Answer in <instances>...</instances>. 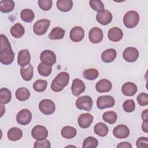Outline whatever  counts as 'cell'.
<instances>
[{
  "instance_id": "7c38bea8",
  "label": "cell",
  "mask_w": 148,
  "mask_h": 148,
  "mask_svg": "<svg viewBox=\"0 0 148 148\" xmlns=\"http://www.w3.org/2000/svg\"><path fill=\"white\" fill-rule=\"evenodd\" d=\"M103 32L101 29L98 27H93L88 33V38L91 42L93 43H99L103 39Z\"/></svg>"
},
{
  "instance_id": "83f0119b",
  "label": "cell",
  "mask_w": 148,
  "mask_h": 148,
  "mask_svg": "<svg viewBox=\"0 0 148 148\" xmlns=\"http://www.w3.org/2000/svg\"><path fill=\"white\" fill-rule=\"evenodd\" d=\"M94 131L95 134H96L98 136L103 137L108 134L109 128L105 123L99 122L95 125L94 127Z\"/></svg>"
},
{
  "instance_id": "6da1fadb",
  "label": "cell",
  "mask_w": 148,
  "mask_h": 148,
  "mask_svg": "<svg viewBox=\"0 0 148 148\" xmlns=\"http://www.w3.org/2000/svg\"><path fill=\"white\" fill-rule=\"evenodd\" d=\"M0 38V61L3 65L11 64L14 59V53L12 49L11 45L8 38L5 35L1 34Z\"/></svg>"
},
{
  "instance_id": "7dc6e473",
  "label": "cell",
  "mask_w": 148,
  "mask_h": 148,
  "mask_svg": "<svg viewBox=\"0 0 148 148\" xmlns=\"http://www.w3.org/2000/svg\"><path fill=\"white\" fill-rule=\"evenodd\" d=\"M147 124H148L147 121H143L142 125V128L143 131L146 133L147 132Z\"/></svg>"
},
{
  "instance_id": "e0dca14e",
  "label": "cell",
  "mask_w": 148,
  "mask_h": 148,
  "mask_svg": "<svg viewBox=\"0 0 148 148\" xmlns=\"http://www.w3.org/2000/svg\"><path fill=\"white\" fill-rule=\"evenodd\" d=\"M31 61V55L29 51L23 49L18 52L17 56V63L21 66H25L29 64Z\"/></svg>"
},
{
  "instance_id": "cb8c5ba5",
  "label": "cell",
  "mask_w": 148,
  "mask_h": 148,
  "mask_svg": "<svg viewBox=\"0 0 148 148\" xmlns=\"http://www.w3.org/2000/svg\"><path fill=\"white\" fill-rule=\"evenodd\" d=\"M8 138L12 141H17L21 139L23 136L21 130L17 127H12L9 130L7 133Z\"/></svg>"
},
{
  "instance_id": "44dd1931",
  "label": "cell",
  "mask_w": 148,
  "mask_h": 148,
  "mask_svg": "<svg viewBox=\"0 0 148 148\" xmlns=\"http://www.w3.org/2000/svg\"><path fill=\"white\" fill-rule=\"evenodd\" d=\"M123 36V31L118 27H113L110 28L108 34L109 39L112 42L120 41Z\"/></svg>"
},
{
  "instance_id": "f35d334b",
  "label": "cell",
  "mask_w": 148,
  "mask_h": 148,
  "mask_svg": "<svg viewBox=\"0 0 148 148\" xmlns=\"http://www.w3.org/2000/svg\"><path fill=\"white\" fill-rule=\"evenodd\" d=\"M89 4L91 8L98 12L104 10L103 3L100 0H91L89 1Z\"/></svg>"
},
{
  "instance_id": "277c9868",
  "label": "cell",
  "mask_w": 148,
  "mask_h": 148,
  "mask_svg": "<svg viewBox=\"0 0 148 148\" xmlns=\"http://www.w3.org/2000/svg\"><path fill=\"white\" fill-rule=\"evenodd\" d=\"M50 21L48 19H40L36 21L33 26V31L37 35H42L46 34L49 25Z\"/></svg>"
},
{
  "instance_id": "9c48e42d",
  "label": "cell",
  "mask_w": 148,
  "mask_h": 148,
  "mask_svg": "<svg viewBox=\"0 0 148 148\" xmlns=\"http://www.w3.org/2000/svg\"><path fill=\"white\" fill-rule=\"evenodd\" d=\"M32 136L36 140H43L48 136V131L46 128L43 125H35L31 131Z\"/></svg>"
},
{
  "instance_id": "8d00e7d4",
  "label": "cell",
  "mask_w": 148,
  "mask_h": 148,
  "mask_svg": "<svg viewBox=\"0 0 148 148\" xmlns=\"http://www.w3.org/2000/svg\"><path fill=\"white\" fill-rule=\"evenodd\" d=\"M98 145V140L92 136H88L83 141V148H95Z\"/></svg>"
},
{
  "instance_id": "4316f807",
  "label": "cell",
  "mask_w": 148,
  "mask_h": 148,
  "mask_svg": "<svg viewBox=\"0 0 148 148\" xmlns=\"http://www.w3.org/2000/svg\"><path fill=\"white\" fill-rule=\"evenodd\" d=\"M25 32L24 27L20 23H16L10 28V34L15 38H21Z\"/></svg>"
},
{
  "instance_id": "52a82bcc",
  "label": "cell",
  "mask_w": 148,
  "mask_h": 148,
  "mask_svg": "<svg viewBox=\"0 0 148 148\" xmlns=\"http://www.w3.org/2000/svg\"><path fill=\"white\" fill-rule=\"evenodd\" d=\"M114 99L110 95L99 96L97 101V106L99 109L112 108L114 105Z\"/></svg>"
},
{
  "instance_id": "b9f144b4",
  "label": "cell",
  "mask_w": 148,
  "mask_h": 148,
  "mask_svg": "<svg viewBox=\"0 0 148 148\" xmlns=\"http://www.w3.org/2000/svg\"><path fill=\"white\" fill-rule=\"evenodd\" d=\"M137 101L139 105L146 106L148 105V95L145 92L139 94L137 97Z\"/></svg>"
},
{
  "instance_id": "836d02e7",
  "label": "cell",
  "mask_w": 148,
  "mask_h": 148,
  "mask_svg": "<svg viewBox=\"0 0 148 148\" xmlns=\"http://www.w3.org/2000/svg\"><path fill=\"white\" fill-rule=\"evenodd\" d=\"M102 119L105 122L110 124H113L116 122L117 115L116 113L113 111H108L103 113Z\"/></svg>"
},
{
  "instance_id": "60d3db41",
  "label": "cell",
  "mask_w": 148,
  "mask_h": 148,
  "mask_svg": "<svg viewBox=\"0 0 148 148\" xmlns=\"http://www.w3.org/2000/svg\"><path fill=\"white\" fill-rule=\"evenodd\" d=\"M53 2L51 0H39L38 5L39 8L43 10H49L52 7Z\"/></svg>"
},
{
  "instance_id": "d6a6232c",
  "label": "cell",
  "mask_w": 148,
  "mask_h": 148,
  "mask_svg": "<svg viewBox=\"0 0 148 148\" xmlns=\"http://www.w3.org/2000/svg\"><path fill=\"white\" fill-rule=\"evenodd\" d=\"M20 17L23 21L26 23H31L34 20L35 18V14L32 10L29 9H25L21 12Z\"/></svg>"
},
{
  "instance_id": "3957f363",
  "label": "cell",
  "mask_w": 148,
  "mask_h": 148,
  "mask_svg": "<svg viewBox=\"0 0 148 148\" xmlns=\"http://www.w3.org/2000/svg\"><path fill=\"white\" fill-rule=\"evenodd\" d=\"M139 21V15L136 11L130 10L124 16L123 23L128 28H133L136 27Z\"/></svg>"
},
{
  "instance_id": "ba28073f",
  "label": "cell",
  "mask_w": 148,
  "mask_h": 148,
  "mask_svg": "<svg viewBox=\"0 0 148 148\" xmlns=\"http://www.w3.org/2000/svg\"><path fill=\"white\" fill-rule=\"evenodd\" d=\"M32 119V113L27 109H24L18 112L16 116L17 122L22 125L28 124Z\"/></svg>"
},
{
  "instance_id": "f1b7e54d",
  "label": "cell",
  "mask_w": 148,
  "mask_h": 148,
  "mask_svg": "<svg viewBox=\"0 0 148 148\" xmlns=\"http://www.w3.org/2000/svg\"><path fill=\"white\" fill-rule=\"evenodd\" d=\"M15 95L18 101H25L29 98L30 91L27 88L20 87L16 90Z\"/></svg>"
},
{
  "instance_id": "1f68e13d",
  "label": "cell",
  "mask_w": 148,
  "mask_h": 148,
  "mask_svg": "<svg viewBox=\"0 0 148 148\" xmlns=\"http://www.w3.org/2000/svg\"><path fill=\"white\" fill-rule=\"evenodd\" d=\"M14 8V2L12 0L1 1L0 10L2 13H9L12 12Z\"/></svg>"
},
{
  "instance_id": "5b68a950",
  "label": "cell",
  "mask_w": 148,
  "mask_h": 148,
  "mask_svg": "<svg viewBox=\"0 0 148 148\" xmlns=\"http://www.w3.org/2000/svg\"><path fill=\"white\" fill-rule=\"evenodd\" d=\"M39 108L42 113L49 115L54 112L56 110V106L53 101L49 99H44L39 102Z\"/></svg>"
},
{
  "instance_id": "ab89813d",
  "label": "cell",
  "mask_w": 148,
  "mask_h": 148,
  "mask_svg": "<svg viewBox=\"0 0 148 148\" xmlns=\"http://www.w3.org/2000/svg\"><path fill=\"white\" fill-rule=\"evenodd\" d=\"M123 108L125 112L130 113L134 111L135 109V104L133 99H128L123 104Z\"/></svg>"
},
{
  "instance_id": "2e32d148",
  "label": "cell",
  "mask_w": 148,
  "mask_h": 148,
  "mask_svg": "<svg viewBox=\"0 0 148 148\" xmlns=\"http://www.w3.org/2000/svg\"><path fill=\"white\" fill-rule=\"evenodd\" d=\"M86 90V86L84 82L79 79H75L73 80L71 90L72 94L75 96H79Z\"/></svg>"
},
{
  "instance_id": "603a6c76",
  "label": "cell",
  "mask_w": 148,
  "mask_h": 148,
  "mask_svg": "<svg viewBox=\"0 0 148 148\" xmlns=\"http://www.w3.org/2000/svg\"><path fill=\"white\" fill-rule=\"evenodd\" d=\"M20 74L22 78L25 81H29L32 79L34 75V68L31 64L25 66H21Z\"/></svg>"
},
{
  "instance_id": "7a4b0ae2",
  "label": "cell",
  "mask_w": 148,
  "mask_h": 148,
  "mask_svg": "<svg viewBox=\"0 0 148 148\" xmlns=\"http://www.w3.org/2000/svg\"><path fill=\"white\" fill-rule=\"evenodd\" d=\"M69 75L66 72H61L53 79L51 83V89L54 92H60L66 87L69 82Z\"/></svg>"
},
{
  "instance_id": "ee69618b",
  "label": "cell",
  "mask_w": 148,
  "mask_h": 148,
  "mask_svg": "<svg viewBox=\"0 0 148 148\" xmlns=\"http://www.w3.org/2000/svg\"><path fill=\"white\" fill-rule=\"evenodd\" d=\"M136 147L138 148H147L148 147V139L147 137H140L136 142Z\"/></svg>"
},
{
  "instance_id": "8fae6325",
  "label": "cell",
  "mask_w": 148,
  "mask_h": 148,
  "mask_svg": "<svg viewBox=\"0 0 148 148\" xmlns=\"http://www.w3.org/2000/svg\"><path fill=\"white\" fill-rule=\"evenodd\" d=\"M123 58L127 62H135L139 57L138 50L133 47H129L126 48L123 53Z\"/></svg>"
},
{
  "instance_id": "ac0fdd59",
  "label": "cell",
  "mask_w": 148,
  "mask_h": 148,
  "mask_svg": "<svg viewBox=\"0 0 148 148\" xmlns=\"http://www.w3.org/2000/svg\"><path fill=\"white\" fill-rule=\"evenodd\" d=\"M93 116L88 113H83L78 117L79 125L82 128H88L93 121Z\"/></svg>"
},
{
  "instance_id": "f546056e",
  "label": "cell",
  "mask_w": 148,
  "mask_h": 148,
  "mask_svg": "<svg viewBox=\"0 0 148 148\" xmlns=\"http://www.w3.org/2000/svg\"><path fill=\"white\" fill-rule=\"evenodd\" d=\"M61 134L62 136L65 139H72L76 135L77 131L73 127L65 126L62 128Z\"/></svg>"
},
{
  "instance_id": "8992f818",
  "label": "cell",
  "mask_w": 148,
  "mask_h": 148,
  "mask_svg": "<svg viewBox=\"0 0 148 148\" xmlns=\"http://www.w3.org/2000/svg\"><path fill=\"white\" fill-rule=\"evenodd\" d=\"M76 106L80 110L90 111L92 106V98L88 95L80 97L76 101Z\"/></svg>"
},
{
  "instance_id": "30bf717a",
  "label": "cell",
  "mask_w": 148,
  "mask_h": 148,
  "mask_svg": "<svg viewBox=\"0 0 148 148\" xmlns=\"http://www.w3.org/2000/svg\"><path fill=\"white\" fill-rule=\"evenodd\" d=\"M40 60L42 62L52 66L56 62V56L53 51L45 50L40 53Z\"/></svg>"
},
{
  "instance_id": "ffe728a7",
  "label": "cell",
  "mask_w": 148,
  "mask_h": 148,
  "mask_svg": "<svg viewBox=\"0 0 148 148\" xmlns=\"http://www.w3.org/2000/svg\"><path fill=\"white\" fill-rule=\"evenodd\" d=\"M138 88L135 84L132 82H127L121 87V91L125 96L131 97L134 95L137 92Z\"/></svg>"
},
{
  "instance_id": "f6af8a7d",
  "label": "cell",
  "mask_w": 148,
  "mask_h": 148,
  "mask_svg": "<svg viewBox=\"0 0 148 148\" xmlns=\"http://www.w3.org/2000/svg\"><path fill=\"white\" fill-rule=\"evenodd\" d=\"M117 148H124V147H128V148H132V146L131 145V144L128 142H122L119 143L117 145Z\"/></svg>"
},
{
  "instance_id": "4dcf8cb0",
  "label": "cell",
  "mask_w": 148,
  "mask_h": 148,
  "mask_svg": "<svg viewBox=\"0 0 148 148\" xmlns=\"http://www.w3.org/2000/svg\"><path fill=\"white\" fill-rule=\"evenodd\" d=\"M12 99L10 91L5 87L1 88L0 90V102L1 104L8 103Z\"/></svg>"
},
{
  "instance_id": "7402d4cb",
  "label": "cell",
  "mask_w": 148,
  "mask_h": 148,
  "mask_svg": "<svg viewBox=\"0 0 148 148\" xmlns=\"http://www.w3.org/2000/svg\"><path fill=\"white\" fill-rule=\"evenodd\" d=\"M117 52L115 49H108L102 52L101 54V59L104 62L109 63L115 60Z\"/></svg>"
},
{
  "instance_id": "4fadbf2b",
  "label": "cell",
  "mask_w": 148,
  "mask_h": 148,
  "mask_svg": "<svg viewBox=\"0 0 148 148\" xmlns=\"http://www.w3.org/2000/svg\"><path fill=\"white\" fill-rule=\"evenodd\" d=\"M112 14L108 10L98 12L96 16L97 21L101 24L105 25L109 24L112 20Z\"/></svg>"
},
{
  "instance_id": "484cf974",
  "label": "cell",
  "mask_w": 148,
  "mask_h": 148,
  "mask_svg": "<svg viewBox=\"0 0 148 148\" xmlns=\"http://www.w3.org/2000/svg\"><path fill=\"white\" fill-rule=\"evenodd\" d=\"M65 30L59 27H54L49 34V39L51 40L61 39L65 35Z\"/></svg>"
},
{
  "instance_id": "d590c367",
  "label": "cell",
  "mask_w": 148,
  "mask_h": 148,
  "mask_svg": "<svg viewBox=\"0 0 148 148\" xmlns=\"http://www.w3.org/2000/svg\"><path fill=\"white\" fill-rule=\"evenodd\" d=\"M99 75L98 71L94 68H90L85 69L83 72V77L87 80H93L96 79Z\"/></svg>"
},
{
  "instance_id": "e575fe53",
  "label": "cell",
  "mask_w": 148,
  "mask_h": 148,
  "mask_svg": "<svg viewBox=\"0 0 148 148\" xmlns=\"http://www.w3.org/2000/svg\"><path fill=\"white\" fill-rule=\"evenodd\" d=\"M52 71V67L50 65H46L43 62H40L38 66V73L43 76H49Z\"/></svg>"
},
{
  "instance_id": "d4e9b609",
  "label": "cell",
  "mask_w": 148,
  "mask_h": 148,
  "mask_svg": "<svg viewBox=\"0 0 148 148\" xmlns=\"http://www.w3.org/2000/svg\"><path fill=\"white\" fill-rule=\"evenodd\" d=\"M56 4L58 10L63 12H66L72 9L73 1L72 0H58Z\"/></svg>"
},
{
  "instance_id": "74e56055",
  "label": "cell",
  "mask_w": 148,
  "mask_h": 148,
  "mask_svg": "<svg viewBox=\"0 0 148 148\" xmlns=\"http://www.w3.org/2000/svg\"><path fill=\"white\" fill-rule=\"evenodd\" d=\"M47 87V82L45 80H37L33 84V88L37 92H43L45 91Z\"/></svg>"
},
{
  "instance_id": "d6986e66",
  "label": "cell",
  "mask_w": 148,
  "mask_h": 148,
  "mask_svg": "<svg viewBox=\"0 0 148 148\" xmlns=\"http://www.w3.org/2000/svg\"><path fill=\"white\" fill-rule=\"evenodd\" d=\"M112 88V83L106 79H103L99 80L95 85L96 90L99 92H108L111 90Z\"/></svg>"
},
{
  "instance_id": "bcb514c9",
  "label": "cell",
  "mask_w": 148,
  "mask_h": 148,
  "mask_svg": "<svg viewBox=\"0 0 148 148\" xmlns=\"http://www.w3.org/2000/svg\"><path fill=\"white\" fill-rule=\"evenodd\" d=\"M142 118L143 121L148 120V110L146 109L143 110L142 113Z\"/></svg>"
},
{
  "instance_id": "7bdbcfd3",
  "label": "cell",
  "mask_w": 148,
  "mask_h": 148,
  "mask_svg": "<svg viewBox=\"0 0 148 148\" xmlns=\"http://www.w3.org/2000/svg\"><path fill=\"white\" fill-rule=\"evenodd\" d=\"M34 148H50V142L49 140L43 139V140H36L35 142L34 145Z\"/></svg>"
},
{
  "instance_id": "9a60e30c",
  "label": "cell",
  "mask_w": 148,
  "mask_h": 148,
  "mask_svg": "<svg viewBox=\"0 0 148 148\" xmlns=\"http://www.w3.org/2000/svg\"><path fill=\"white\" fill-rule=\"evenodd\" d=\"M113 134L117 138L124 139L129 136L130 130L125 125L120 124L114 128Z\"/></svg>"
},
{
  "instance_id": "5bb4252c",
  "label": "cell",
  "mask_w": 148,
  "mask_h": 148,
  "mask_svg": "<svg viewBox=\"0 0 148 148\" xmlns=\"http://www.w3.org/2000/svg\"><path fill=\"white\" fill-rule=\"evenodd\" d=\"M84 36V31L82 27L76 26L71 30L69 38L74 42H80Z\"/></svg>"
}]
</instances>
